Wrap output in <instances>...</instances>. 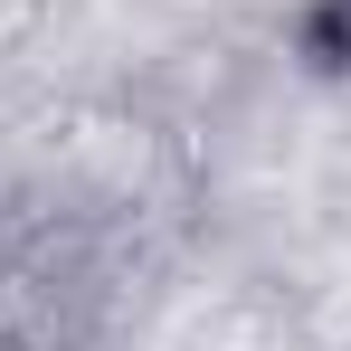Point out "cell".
<instances>
[{"mask_svg": "<svg viewBox=\"0 0 351 351\" xmlns=\"http://www.w3.org/2000/svg\"><path fill=\"white\" fill-rule=\"evenodd\" d=\"M304 58L323 66V76L351 66V0H313V10H304Z\"/></svg>", "mask_w": 351, "mask_h": 351, "instance_id": "1", "label": "cell"}]
</instances>
